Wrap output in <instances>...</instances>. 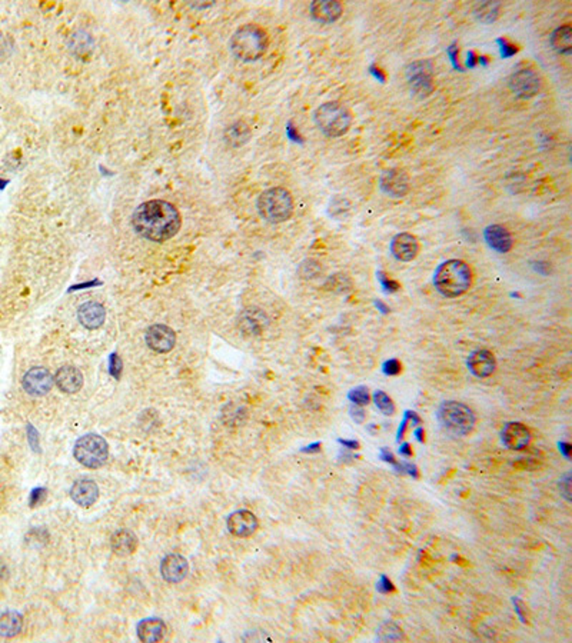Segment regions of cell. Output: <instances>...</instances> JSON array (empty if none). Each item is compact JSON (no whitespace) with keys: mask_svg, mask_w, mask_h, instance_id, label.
Instances as JSON below:
<instances>
[{"mask_svg":"<svg viewBox=\"0 0 572 643\" xmlns=\"http://www.w3.org/2000/svg\"><path fill=\"white\" fill-rule=\"evenodd\" d=\"M559 489H561L562 496H564L566 501H571V475H569V473H565L564 478H561V480H559Z\"/></svg>","mask_w":572,"mask_h":643,"instance_id":"obj_38","label":"cell"},{"mask_svg":"<svg viewBox=\"0 0 572 643\" xmlns=\"http://www.w3.org/2000/svg\"><path fill=\"white\" fill-rule=\"evenodd\" d=\"M249 139L251 129L244 121H236V124L230 125L225 132V140L233 147L244 146L247 142H249Z\"/></svg>","mask_w":572,"mask_h":643,"instance_id":"obj_27","label":"cell"},{"mask_svg":"<svg viewBox=\"0 0 572 643\" xmlns=\"http://www.w3.org/2000/svg\"><path fill=\"white\" fill-rule=\"evenodd\" d=\"M376 589H378V592L386 595V593L394 591V585H393V582H390L385 575H382L379 582H378V585H376Z\"/></svg>","mask_w":572,"mask_h":643,"instance_id":"obj_39","label":"cell"},{"mask_svg":"<svg viewBox=\"0 0 572 643\" xmlns=\"http://www.w3.org/2000/svg\"><path fill=\"white\" fill-rule=\"evenodd\" d=\"M467 366L474 376L483 379V378L491 376L495 372L497 360H495L494 353H491L490 350L478 349L469 355L467 360Z\"/></svg>","mask_w":572,"mask_h":643,"instance_id":"obj_14","label":"cell"},{"mask_svg":"<svg viewBox=\"0 0 572 643\" xmlns=\"http://www.w3.org/2000/svg\"><path fill=\"white\" fill-rule=\"evenodd\" d=\"M135 232L150 242H166L182 226L177 209L165 200H149L139 205L132 214Z\"/></svg>","mask_w":572,"mask_h":643,"instance_id":"obj_1","label":"cell"},{"mask_svg":"<svg viewBox=\"0 0 572 643\" xmlns=\"http://www.w3.org/2000/svg\"><path fill=\"white\" fill-rule=\"evenodd\" d=\"M228 529L233 536L248 538L258 529V519L249 510H237L228 517Z\"/></svg>","mask_w":572,"mask_h":643,"instance_id":"obj_16","label":"cell"},{"mask_svg":"<svg viewBox=\"0 0 572 643\" xmlns=\"http://www.w3.org/2000/svg\"><path fill=\"white\" fill-rule=\"evenodd\" d=\"M390 253L399 262H411L419 253L418 239L412 233H398L390 240Z\"/></svg>","mask_w":572,"mask_h":643,"instance_id":"obj_13","label":"cell"},{"mask_svg":"<svg viewBox=\"0 0 572 643\" xmlns=\"http://www.w3.org/2000/svg\"><path fill=\"white\" fill-rule=\"evenodd\" d=\"M71 496L73 502L83 508L92 506L99 499V487L94 480L82 479L73 483L71 489Z\"/></svg>","mask_w":572,"mask_h":643,"instance_id":"obj_21","label":"cell"},{"mask_svg":"<svg viewBox=\"0 0 572 643\" xmlns=\"http://www.w3.org/2000/svg\"><path fill=\"white\" fill-rule=\"evenodd\" d=\"M382 369H383V374H385V375H388V376H395V375H398V374L401 372L402 367H401L399 360H397V359H389V360H386V362L383 363Z\"/></svg>","mask_w":572,"mask_h":643,"instance_id":"obj_36","label":"cell"},{"mask_svg":"<svg viewBox=\"0 0 572 643\" xmlns=\"http://www.w3.org/2000/svg\"><path fill=\"white\" fill-rule=\"evenodd\" d=\"M73 454L76 461L89 469H98L105 465L109 456V446L106 441L95 434H89L78 439Z\"/></svg>","mask_w":572,"mask_h":643,"instance_id":"obj_7","label":"cell"},{"mask_svg":"<svg viewBox=\"0 0 572 643\" xmlns=\"http://www.w3.org/2000/svg\"><path fill=\"white\" fill-rule=\"evenodd\" d=\"M484 237L488 246L498 253H506L513 249V237L508 229L501 225L488 226L484 232Z\"/></svg>","mask_w":572,"mask_h":643,"instance_id":"obj_22","label":"cell"},{"mask_svg":"<svg viewBox=\"0 0 572 643\" xmlns=\"http://www.w3.org/2000/svg\"><path fill=\"white\" fill-rule=\"evenodd\" d=\"M559 450L564 453V456L566 459H569V456H571V453H569L571 452V445L569 443H565V442L559 443Z\"/></svg>","mask_w":572,"mask_h":643,"instance_id":"obj_46","label":"cell"},{"mask_svg":"<svg viewBox=\"0 0 572 643\" xmlns=\"http://www.w3.org/2000/svg\"><path fill=\"white\" fill-rule=\"evenodd\" d=\"M321 270V266L319 263L314 262V260H307L304 262L302 265H300V274H302L304 278H316L318 276V273Z\"/></svg>","mask_w":572,"mask_h":643,"instance_id":"obj_33","label":"cell"},{"mask_svg":"<svg viewBox=\"0 0 572 643\" xmlns=\"http://www.w3.org/2000/svg\"><path fill=\"white\" fill-rule=\"evenodd\" d=\"M435 289L445 297H458L472 285V270L461 259H449L441 263L434 273Z\"/></svg>","mask_w":572,"mask_h":643,"instance_id":"obj_2","label":"cell"},{"mask_svg":"<svg viewBox=\"0 0 572 643\" xmlns=\"http://www.w3.org/2000/svg\"><path fill=\"white\" fill-rule=\"evenodd\" d=\"M309 12L314 20L323 24H332L341 19L344 6L338 0H315L311 3Z\"/></svg>","mask_w":572,"mask_h":643,"instance_id":"obj_15","label":"cell"},{"mask_svg":"<svg viewBox=\"0 0 572 643\" xmlns=\"http://www.w3.org/2000/svg\"><path fill=\"white\" fill-rule=\"evenodd\" d=\"M379 279H381L382 286H383L386 290H389V292H394V290H397V289L399 288V285H398L397 282L390 281L389 278L385 276V274H381V273H379Z\"/></svg>","mask_w":572,"mask_h":643,"instance_id":"obj_42","label":"cell"},{"mask_svg":"<svg viewBox=\"0 0 572 643\" xmlns=\"http://www.w3.org/2000/svg\"><path fill=\"white\" fill-rule=\"evenodd\" d=\"M374 402L376 405V408L383 413V415H394L395 412V405L393 402V399H390V397L382 392V390H376L374 393Z\"/></svg>","mask_w":572,"mask_h":643,"instance_id":"obj_31","label":"cell"},{"mask_svg":"<svg viewBox=\"0 0 572 643\" xmlns=\"http://www.w3.org/2000/svg\"><path fill=\"white\" fill-rule=\"evenodd\" d=\"M408 84L413 95L427 98L434 90V68L430 60H416L406 66L405 71Z\"/></svg>","mask_w":572,"mask_h":643,"instance_id":"obj_8","label":"cell"},{"mask_svg":"<svg viewBox=\"0 0 572 643\" xmlns=\"http://www.w3.org/2000/svg\"><path fill=\"white\" fill-rule=\"evenodd\" d=\"M145 339L152 350L158 353H168L175 348L176 333L166 325H154L146 330Z\"/></svg>","mask_w":572,"mask_h":643,"instance_id":"obj_12","label":"cell"},{"mask_svg":"<svg viewBox=\"0 0 572 643\" xmlns=\"http://www.w3.org/2000/svg\"><path fill=\"white\" fill-rule=\"evenodd\" d=\"M399 453H401L402 456H406V457L412 456V449H411L409 443H404V445L399 448Z\"/></svg>","mask_w":572,"mask_h":643,"instance_id":"obj_47","label":"cell"},{"mask_svg":"<svg viewBox=\"0 0 572 643\" xmlns=\"http://www.w3.org/2000/svg\"><path fill=\"white\" fill-rule=\"evenodd\" d=\"M349 415L356 423H364V420H365V412H364L362 408L358 406V405H352L349 408Z\"/></svg>","mask_w":572,"mask_h":643,"instance_id":"obj_41","label":"cell"},{"mask_svg":"<svg viewBox=\"0 0 572 643\" xmlns=\"http://www.w3.org/2000/svg\"><path fill=\"white\" fill-rule=\"evenodd\" d=\"M27 435H29V443L30 446H32V449L35 452H39V435L36 432V429L32 426V424H29L27 426Z\"/></svg>","mask_w":572,"mask_h":643,"instance_id":"obj_40","label":"cell"},{"mask_svg":"<svg viewBox=\"0 0 572 643\" xmlns=\"http://www.w3.org/2000/svg\"><path fill=\"white\" fill-rule=\"evenodd\" d=\"M499 9H501L499 2H484V3L476 5L474 13L479 22L492 23L497 20L499 15Z\"/></svg>","mask_w":572,"mask_h":643,"instance_id":"obj_28","label":"cell"},{"mask_svg":"<svg viewBox=\"0 0 572 643\" xmlns=\"http://www.w3.org/2000/svg\"><path fill=\"white\" fill-rule=\"evenodd\" d=\"M381 459H382V461H385V462L390 464V465H395V464H397V461H395V457H394L393 452L388 450L386 448H382V449H381Z\"/></svg>","mask_w":572,"mask_h":643,"instance_id":"obj_44","label":"cell"},{"mask_svg":"<svg viewBox=\"0 0 572 643\" xmlns=\"http://www.w3.org/2000/svg\"><path fill=\"white\" fill-rule=\"evenodd\" d=\"M166 625L162 619L149 618L138 625V636L142 642H159L165 637Z\"/></svg>","mask_w":572,"mask_h":643,"instance_id":"obj_24","label":"cell"},{"mask_svg":"<svg viewBox=\"0 0 572 643\" xmlns=\"http://www.w3.org/2000/svg\"><path fill=\"white\" fill-rule=\"evenodd\" d=\"M378 639L382 642H398L404 637L402 629L394 622H385L378 628Z\"/></svg>","mask_w":572,"mask_h":643,"instance_id":"obj_29","label":"cell"},{"mask_svg":"<svg viewBox=\"0 0 572 643\" xmlns=\"http://www.w3.org/2000/svg\"><path fill=\"white\" fill-rule=\"evenodd\" d=\"M508 86L513 94L521 99H531L541 90V77L531 68L515 71L508 79Z\"/></svg>","mask_w":572,"mask_h":643,"instance_id":"obj_9","label":"cell"},{"mask_svg":"<svg viewBox=\"0 0 572 643\" xmlns=\"http://www.w3.org/2000/svg\"><path fill=\"white\" fill-rule=\"evenodd\" d=\"M501 438L504 445L511 450H522L531 442V434L528 427L520 422H509L504 426Z\"/></svg>","mask_w":572,"mask_h":643,"instance_id":"obj_17","label":"cell"},{"mask_svg":"<svg viewBox=\"0 0 572 643\" xmlns=\"http://www.w3.org/2000/svg\"><path fill=\"white\" fill-rule=\"evenodd\" d=\"M319 450H321V443H314L308 446L307 449H304V452H319Z\"/></svg>","mask_w":572,"mask_h":643,"instance_id":"obj_50","label":"cell"},{"mask_svg":"<svg viewBox=\"0 0 572 643\" xmlns=\"http://www.w3.org/2000/svg\"><path fill=\"white\" fill-rule=\"evenodd\" d=\"M259 216L269 223H284L293 214V198L285 188L277 186L261 193L256 202Z\"/></svg>","mask_w":572,"mask_h":643,"instance_id":"obj_5","label":"cell"},{"mask_svg":"<svg viewBox=\"0 0 572 643\" xmlns=\"http://www.w3.org/2000/svg\"><path fill=\"white\" fill-rule=\"evenodd\" d=\"M23 628V616L19 612L8 610L0 615V636L13 637L20 633Z\"/></svg>","mask_w":572,"mask_h":643,"instance_id":"obj_25","label":"cell"},{"mask_svg":"<svg viewBox=\"0 0 572 643\" xmlns=\"http://www.w3.org/2000/svg\"><path fill=\"white\" fill-rule=\"evenodd\" d=\"M46 498V489L43 487H38V489H34L32 494H30V499H29V505L35 508L38 505H41Z\"/></svg>","mask_w":572,"mask_h":643,"instance_id":"obj_37","label":"cell"},{"mask_svg":"<svg viewBox=\"0 0 572 643\" xmlns=\"http://www.w3.org/2000/svg\"><path fill=\"white\" fill-rule=\"evenodd\" d=\"M316 128L330 139L341 138L352 126L353 116L351 109L338 101H329L316 108L314 113Z\"/></svg>","mask_w":572,"mask_h":643,"instance_id":"obj_4","label":"cell"},{"mask_svg":"<svg viewBox=\"0 0 572 643\" xmlns=\"http://www.w3.org/2000/svg\"><path fill=\"white\" fill-rule=\"evenodd\" d=\"M437 417L443 431L454 436H467L475 426L474 412L457 401L443 402L437 412Z\"/></svg>","mask_w":572,"mask_h":643,"instance_id":"obj_6","label":"cell"},{"mask_svg":"<svg viewBox=\"0 0 572 643\" xmlns=\"http://www.w3.org/2000/svg\"><path fill=\"white\" fill-rule=\"evenodd\" d=\"M242 323L247 326V330H248V332L259 333L261 329L263 327V323H265L263 313H261V312H258V311H248V312H245V315H244Z\"/></svg>","mask_w":572,"mask_h":643,"instance_id":"obj_30","label":"cell"},{"mask_svg":"<svg viewBox=\"0 0 572 643\" xmlns=\"http://www.w3.org/2000/svg\"><path fill=\"white\" fill-rule=\"evenodd\" d=\"M415 436L419 442H424V429L423 427H418L416 431H415Z\"/></svg>","mask_w":572,"mask_h":643,"instance_id":"obj_49","label":"cell"},{"mask_svg":"<svg viewBox=\"0 0 572 643\" xmlns=\"http://www.w3.org/2000/svg\"><path fill=\"white\" fill-rule=\"evenodd\" d=\"M349 279H346L345 276H342V274H335V276L332 278H329L328 279V283H326V288H330L332 290L335 292H345V290H349L351 288H346L345 286V282H348Z\"/></svg>","mask_w":572,"mask_h":643,"instance_id":"obj_34","label":"cell"},{"mask_svg":"<svg viewBox=\"0 0 572 643\" xmlns=\"http://www.w3.org/2000/svg\"><path fill=\"white\" fill-rule=\"evenodd\" d=\"M189 570L188 561L180 555H168L161 565V573L169 584H179L182 582Z\"/></svg>","mask_w":572,"mask_h":643,"instance_id":"obj_19","label":"cell"},{"mask_svg":"<svg viewBox=\"0 0 572 643\" xmlns=\"http://www.w3.org/2000/svg\"><path fill=\"white\" fill-rule=\"evenodd\" d=\"M138 546L136 536L131 531H117L110 538V547L117 556L132 555Z\"/></svg>","mask_w":572,"mask_h":643,"instance_id":"obj_23","label":"cell"},{"mask_svg":"<svg viewBox=\"0 0 572 643\" xmlns=\"http://www.w3.org/2000/svg\"><path fill=\"white\" fill-rule=\"evenodd\" d=\"M339 443H341L342 446H345V448L351 449V450H353V449H358V448H359V443H358L356 441H346V439H339Z\"/></svg>","mask_w":572,"mask_h":643,"instance_id":"obj_45","label":"cell"},{"mask_svg":"<svg viewBox=\"0 0 572 643\" xmlns=\"http://www.w3.org/2000/svg\"><path fill=\"white\" fill-rule=\"evenodd\" d=\"M78 319L83 327L95 330L105 323L106 311L98 302H86L79 306Z\"/></svg>","mask_w":572,"mask_h":643,"instance_id":"obj_18","label":"cell"},{"mask_svg":"<svg viewBox=\"0 0 572 643\" xmlns=\"http://www.w3.org/2000/svg\"><path fill=\"white\" fill-rule=\"evenodd\" d=\"M406 417H408V420L412 422V424H419L420 423V417L415 412H406Z\"/></svg>","mask_w":572,"mask_h":643,"instance_id":"obj_48","label":"cell"},{"mask_svg":"<svg viewBox=\"0 0 572 643\" xmlns=\"http://www.w3.org/2000/svg\"><path fill=\"white\" fill-rule=\"evenodd\" d=\"M379 186L382 192L390 198H404L411 189V180L404 169L394 168L382 173Z\"/></svg>","mask_w":572,"mask_h":643,"instance_id":"obj_10","label":"cell"},{"mask_svg":"<svg viewBox=\"0 0 572 643\" xmlns=\"http://www.w3.org/2000/svg\"><path fill=\"white\" fill-rule=\"evenodd\" d=\"M514 605H515V612H517V615L520 616V619L525 623L527 622V615L524 614V610H527L525 605L522 603V600L520 599H514Z\"/></svg>","mask_w":572,"mask_h":643,"instance_id":"obj_43","label":"cell"},{"mask_svg":"<svg viewBox=\"0 0 572 643\" xmlns=\"http://www.w3.org/2000/svg\"><path fill=\"white\" fill-rule=\"evenodd\" d=\"M551 45L552 47L562 54H571L572 52V27L569 24H564L557 27L551 35Z\"/></svg>","mask_w":572,"mask_h":643,"instance_id":"obj_26","label":"cell"},{"mask_svg":"<svg viewBox=\"0 0 572 643\" xmlns=\"http://www.w3.org/2000/svg\"><path fill=\"white\" fill-rule=\"evenodd\" d=\"M53 380L64 393H76L83 386V375L75 366L60 367Z\"/></svg>","mask_w":572,"mask_h":643,"instance_id":"obj_20","label":"cell"},{"mask_svg":"<svg viewBox=\"0 0 572 643\" xmlns=\"http://www.w3.org/2000/svg\"><path fill=\"white\" fill-rule=\"evenodd\" d=\"M53 376L46 367L36 366L24 374L22 385L29 394L43 396L50 392V389L53 387Z\"/></svg>","mask_w":572,"mask_h":643,"instance_id":"obj_11","label":"cell"},{"mask_svg":"<svg viewBox=\"0 0 572 643\" xmlns=\"http://www.w3.org/2000/svg\"><path fill=\"white\" fill-rule=\"evenodd\" d=\"M348 397H349V401L353 405H358V406H365V405L369 404V392H368V389L365 386L353 387L348 393Z\"/></svg>","mask_w":572,"mask_h":643,"instance_id":"obj_32","label":"cell"},{"mask_svg":"<svg viewBox=\"0 0 572 643\" xmlns=\"http://www.w3.org/2000/svg\"><path fill=\"white\" fill-rule=\"evenodd\" d=\"M109 374H110L115 379H119V378H120V374H122V360H120V357H119L116 353H112V355H110V359H109Z\"/></svg>","mask_w":572,"mask_h":643,"instance_id":"obj_35","label":"cell"},{"mask_svg":"<svg viewBox=\"0 0 572 643\" xmlns=\"http://www.w3.org/2000/svg\"><path fill=\"white\" fill-rule=\"evenodd\" d=\"M269 46L266 30L255 23H248L236 29L232 35L229 47L232 54L242 62H255L261 59Z\"/></svg>","mask_w":572,"mask_h":643,"instance_id":"obj_3","label":"cell"}]
</instances>
